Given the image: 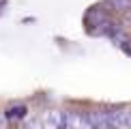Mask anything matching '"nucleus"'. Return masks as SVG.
Listing matches in <instances>:
<instances>
[{
  "label": "nucleus",
  "instance_id": "nucleus-1",
  "mask_svg": "<svg viewBox=\"0 0 131 129\" xmlns=\"http://www.w3.org/2000/svg\"><path fill=\"white\" fill-rule=\"evenodd\" d=\"M64 129H95L90 125L88 116L80 114V112H71L69 116H64Z\"/></svg>",
  "mask_w": 131,
  "mask_h": 129
},
{
  "label": "nucleus",
  "instance_id": "nucleus-2",
  "mask_svg": "<svg viewBox=\"0 0 131 129\" xmlns=\"http://www.w3.org/2000/svg\"><path fill=\"white\" fill-rule=\"evenodd\" d=\"M131 118V110H110L107 112V125L112 129H121V127H127Z\"/></svg>",
  "mask_w": 131,
  "mask_h": 129
},
{
  "label": "nucleus",
  "instance_id": "nucleus-3",
  "mask_svg": "<svg viewBox=\"0 0 131 129\" xmlns=\"http://www.w3.org/2000/svg\"><path fill=\"white\" fill-rule=\"evenodd\" d=\"M45 129H64V114L60 110H50L45 114Z\"/></svg>",
  "mask_w": 131,
  "mask_h": 129
},
{
  "label": "nucleus",
  "instance_id": "nucleus-4",
  "mask_svg": "<svg viewBox=\"0 0 131 129\" xmlns=\"http://www.w3.org/2000/svg\"><path fill=\"white\" fill-rule=\"evenodd\" d=\"M88 121L95 129H110L107 125V112H101V110H95V112H88Z\"/></svg>",
  "mask_w": 131,
  "mask_h": 129
},
{
  "label": "nucleus",
  "instance_id": "nucleus-5",
  "mask_svg": "<svg viewBox=\"0 0 131 129\" xmlns=\"http://www.w3.org/2000/svg\"><path fill=\"white\" fill-rule=\"evenodd\" d=\"M110 7L121 11V13H125V11L131 9V0H110Z\"/></svg>",
  "mask_w": 131,
  "mask_h": 129
},
{
  "label": "nucleus",
  "instance_id": "nucleus-6",
  "mask_svg": "<svg viewBox=\"0 0 131 129\" xmlns=\"http://www.w3.org/2000/svg\"><path fill=\"white\" fill-rule=\"evenodd\" d=\"M26 114V107H21V105H17V107H13L11 110V114H9V118H21Z\"/></svg>",
  "mask_w": 131,
  "mask_h": 129
},
{
  "label": "nucleus",
  "instance_id": "nucleus-7",
  "mask_svg": "<svg viewBox=\"0 0 131 129\" xmlns=\"http://www.w3.org/2000/svg\"><path fill=\"white\" fill-rule=\"evenodd\" d=\"M24 129H43V125H41V121H32V123H28Z\"/></svg>",
  "mask_w": 131,
  "mask_h": 129
},
{
  "label": "nucleus",
  "instance_id": "nucleus-8",
  "mask_svg": "<svg viewBox=\"0 0 131 129\" xmlns=\"http://www.w3.org/2000/svg\"><path fill=\"white\" fill-rule=\"evenodd\" d=\"M0 129H7V116L0 114Z\"/></svg>",
  "mask_w": 131,
  "mask_h": 129
},
{
  "label": "nucleus",
  "instance_id": "nucleus-9",
  "mask_svg": "<svg viewBox=\"0 0 131 129\" xmlns=\"http://www.w3.org/2000/svg\"><path fill=\"white\" fill-rule=\"evenodd\" d=\"M127 127H129V129H131V118H129V123H127Z\"/></svg>",
  "mask_w": 131,
  "mask_h": 129
}]
</instances>
